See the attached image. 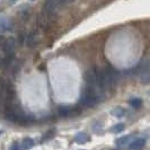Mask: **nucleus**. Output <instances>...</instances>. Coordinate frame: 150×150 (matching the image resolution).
Masks as SVG:
<instances>
[{
    "instance_id": "9",
    "label": "nucleus",
    "mask_w": 150,
    "mask_h": 150,
    "mask_svg": "<svg viewBox=\"0 0 150 150\" xmlns=\"http://www.w3.org/2000/svg\"><path fill=\"white\" fill-rule=\"evenodd\" d=\"M74 141L76 143H78V144H85V143H87L88 141H90V137L87 133H85V132H80V133L75 135Z\"/></svg>"
},
{
    "instance_id": "1",
    "label": "nucleus",
    "mask_w": 150,
    "mask_h": 150,
    "mask_svg": "<svg viewBox=\"0 0 150 150\" xmlns=\"http://www.w3.org/2000/svg\"><path fill=\"white\" fill-rule=\"evenodd\" d=\"M119 80H120V74L111 64H106L102 70H99V81L105 95L107 93H112L115 89Z\"/></svg>"
},
{
    "instance_id": "3",
    "label": "nucleus",
    "mask_w": 150,
    "mask_h": 150,
    "mask_svg": "<svg viewBox=\"0 0 150 150\" xmlns=\"http://www.w3.org/2000/svg\"><path fill=\"white\" fill-rule=\"evenodd\" d=\"M100 102H102V99L98 97L93 90L85 87L83 96H81V105H83L85 107H88V108H91V107H95L97 104H99Z\"/></svg>"
},
{
    "instance_id": "20",
    "label": "nucleus",
    "mask_w": 150,
    "mask_h": 150,
    "mask_svg": "<svg viewBox=\"0 0 150 150\" xmlns=\"http://www.w3.org/2000/svg\"><path fill=\"white\" fill-rule=\"evenodd\" d=\"M4 42H5V38H4L2 35H0V47L2 46V44H4Z\"/></svg>"
},
{
    "instance_id": "18",
    "label": "nucleus",
    "mask_w": 150,
    "mask_h": 150,
    "mask_svg": "<svg viewBox=\"0 0 150 150\" xmlns=\"http://www.w3.org/2000/svg\"><path fill=\"white\" fill-rule=\"evenodd\" d=\"M9 150H23L21 148V146H19V143L18 142H14L11 144V147H10V149Z\"/></svg>"
},
{
    "instance_id": "14",
    "label": "nucleus",
    "mask_w": 150,
    "mask_h": 150,
    "mask_svg": "<svg viewBox=\"0 0 150 150\" xmlns=\"http://www.w3.org/2000/svg\"><path fill=\"white\" fill-rule=\"evenodd\" d=\"M124 129H125L124 123H116L115 125H113L111 128V132H113V133H121V132L124 131Z\"/></svg>"
},
{
    "instance_id": "7",
    "label": "nucleus",
    "mask_w": 150,
    "mask_h": 150,
    "mask_svg": "<svg viewBox=\"0 0 150 150\" xmlns=\"http://www.w3.org/2000/svg\"><path fill=\"white\" fill-rule=\"evenodd\" d=\"M2 50L5 54H11V53H15L16 49V40L14 38H9L7 40H5L4 44H2Z\"/></svg>"
},
{
    "instance_id": "6",
    "label": "nucleus",
    "mask_w": 150,
    "mask_h": 150,
    "mask_svg": "<svg viewBox=\"0 0 150 150\" xmlns=\"http://www.w3.org/2000/svg\"><path fill=\"white\" fill-rule=\"evenodd\" d=\"M139 71V77H140V81L142 83H148L150 80V74H149V62L146 60L143 63H141L140 68L138 69Z\"/></svg>"
},
{
    "instance_id": "8",
    "label": "nucleus",
    "mask_w": 150,
    "mask_h": 150,
    "mask_svg": "<svg viewBox=\"0 0 150 150\" xmlns=\"http://www.w3.org/2000/svg\"><path fill=\"white\" fill-rule=\"evenodd\" d=\"M146 144V139L144 138H138L134 139L133 141H131L130 143V150H139L142 147H144Z\"/></svg>"
},
{
    "instance_id": "13",
    "label": "nucleus",
    "mask_w": 150,
    "mask_h": 150,
    "mask_svg": "<svg viewBox=\"0 0 150 150\" xmlns=\"http://www.w3.org/2000/svg\"><path fill=\"white\" fill-rule=\"evenodd\" d=\"M130 140H132V135H125V137L120 138L116 143H117L119 147H124V146H127V144L130 142Z\"/></svg>"
},
{
    "instance_id": "4",
    "label": "nucleus",
    "mask_w": 150,
    "mask_h": 150,
    "mask_svg": "<svg viewBox=\"0 0 150 150\" xmlns=\"http://www.w3.org/2000/svg\"><path fill=\"white\" fill-rule=\"evenodd\" d=\"M58 113H59V115L62 116V117H69V116H74V115L79 114L80 113V108L78 106L63 105V106H60L58 108Z\"/></svg>"
},
{
    "instance_id": "10",
    "label": "nucleus",
    "mask_w": 150,
    "mask_h": 150,
    "mask_svg": "<svg viewBox=\"0 0 150 150\" xmlns=\"http://www.w3.org/2000/svg\"><path fill=\"white\" fill-rule=\"evenodd\" d=\"M6 86H7V81L4 78H0V103H5Z\"/></svg>"
},
{
    "instance_id": "12",
    "label": "nucleus",
    "mask_w": 150,
    "mask_h": 150,
    "mask_svg": "<svg viewBox=\"0 0 150 150\" xmlns=\"http://www.w3.org/2000/svg\"><path fill=\"white\" fill-rule=\"evenodd\" d=\"M129 104L132 106V107H134V108H140L143 104V100L141 98L133 97L131 98V99H129Z\"/></svg>"
},
{
    "instance_id": "15",
    "label": "nucleus",
    "mask_w": 150,
    "mask_h": 150,
    "mask_svg": "<svg viewBox=\"0 0 150 150\" xmlns=\"http://www.w3.org/2000/svg\"><path fill=\"white\" fill-rule=\"evenodd\" d=\"M33 146H34V140H33V139H30V138H25V139L23 140V149L28 150V149H30Z\"/></svg>"
},
{
    "instance_id": "21",
    "label": "nucleus",
    "mask_w": 150,
    "mask_h": 150,
    "mask_svg": "<svg viewBox=\"0 0 150 150\" xmlns=\"http://www.w3.org/2000/svg\"><path fill=\"white\" fill-rule=\"evenodd\" d=\"M1 63H2V59H1V57H0V67H1Z\"/></svg>"
},
{
    "instance_id": "17",
    "label": "nucleus",
    "mask_w": 150,
    "mask_h": 150,
    "mask_svg": "<svg viewBox=\"0 0 150 150\" xmlns=\"http://www.w3.org/2000/svg\"><path fill=\"white\" fill-rule=\"evenodd\" d=\"M75 0H57V2H58V5L62 7V6H66V5H69V4H71V2H74Z\"/></svg>"
},
{
    "instance_id": "19",
    "label": "nucleus",
    "mask_w": 150,
    "mask_h": 150,
    "mask_svg": "<svg viewBox=\"0 0 150 150\" xmlns=\"http://www.w3.org/2000/svg\"><path fill=\"white\" fill-rule=\"evenodd\" d=\"M53 135H54V131H49V133H47V134L45 135V137L43 138V139H42V140H41V141H42V142H44L45 140H47V139L52 138Z\"/></svg>"
},
{
    "instance_id": "11",
    "label": "nucleus",
    "mask_w": 150,
    "mask_h": 150,
    "mask_svg": "<svg viewBox=\"0 0 150 150\" xmlns=\"http://www.w3.org/2000/svg\"><path fill=\"white\" fill-rule=\"evenodd\" d=\"M38 43V35H36V32H32L28 38H27V45L30 47H35Z\"/></svg>"
},
{
    "instance_id": "16",
    "label": "nucleus",
    "mask_w": 150,
    "mask_h": 150,
    "mask_svg": "<svg viewBox=\"0 0 150 150\" xmlns=\"http://www.w3.org/2000/svg\"><path fill=\"white\" fill-rule=\"evenodd\" d=\"M112 113H113V115H115L116 117H123V116H125V113H127V111H125L124 108L117 107V108L113 110Z\"/></svg>"
},
{
    "instance_id": "5",
    "label": "nucleus",
    "mask_w": 150,
    "mask_h": 150,
    "mask_svg": "<svg viewBox=\"0 0 150 150\" xmlns=\"http://www.w3.org/2000/svg\"><path fill=\"white\" fill-rule=\"evenodd\" d=\"M17 98V93L14 83L7 81L6 86V97H5V103L4 104H9V103H15Z\"/></svg>"
},
{
    "instance_id": "22",
    "label": "nucleus",
    "mask_w": 150,
    "mask_h": 150,
    "mask_svg": "<svg viewBox=\"0 0 150 150\" xmlns=\"http://www.w3.org/2000/svg\"><path fill=\"white\" fill-rule=\"evenodd\" d=\"M0 134H1V131H0Z\"/></svg>"
},
{
    "instance_id": "2",
    "label": "nucleus",
    "mask_w": 150,
    "mask_h": 150,
    "mask_svg": "<svg viewBox=\"0 0 150 150\" xmlns=\"http://www.w3.org/2000/svg\"><path fill=\"white\" fill-rule=\"evenodd\" d=\"M4 114L5 117L10 122L14 123H19V124H26L34 121V117L25 112L21 106L17 103H9V104H5V110H4Z\"/></svg>"
}]
</instances>
